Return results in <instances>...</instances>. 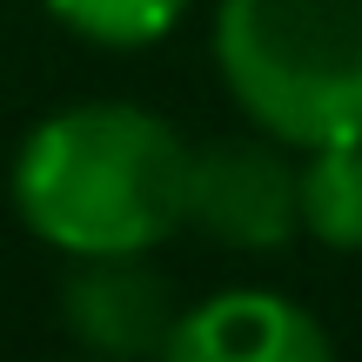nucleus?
Instances as JSON below:
<instances>
[{
  "mask_svg": "<svg viewBox=\"0 0 362 362\" xmlns=\"http://www.w3.org/2000/svg\"><path fill=\"white\" fill-rule=\"evenodd\" d=\"M296 194L302 235H315L336 255H362V134L296 148Z\"/></svg>",
  "mask_w": 362,
  "mask_h": 362,
  "instance_id": "6",
  "label": "nucleus"
},
{
  "mask_svg": "<svg viewBox=\"0 0 362 362\" xmlns=\"http://www.w3.org/2000/svg\"><path fill=\"white\" fill-rule=\"evenodd\" d=\"M194 148L134 101H81L34 121L13 155V215L61 255H155L188 228Z\"/></svg>",
  "mask_w": 362,
  "mask_h": 362,
  "instance_id": "1",
  "label": "nucleus"
},
{
  "mask_svg": "<svg viewBox=\"0 0 362 362\" xmlns=\"http://www.w3.org/2000/svg\"><path fill=\"white\" fill-rule=\"evenodd\" d=\"M215 67L288 148L362 134V0H215Z\"/></svg>",
  "mask_w": 362,
  "mask_h": 362,
  "instance_id": "2",
  "label": "nucleus"
},
{
  "mask_svg": "<svg viewBox=\"0 0 362 362\" xmlns=\"http://www.w3.org/2000/svg\"><path fill=\"white\" fill-rule=\"evenodd\" d=\"M67 34L94 40V47H115V54H134V47H155L168 40L181 21H188L194 0H40Z\"/></svg>",
  "mask_w": 362,
  "mask_h": 362,
  "instance_id": "7",
  "label": "nucleus"
},
{
  "mask_svg": "<svg viewBox=\"0 0 362 362\" xmlns=\"http://www.w3.org/2000/svg\"><path fill=\"white\" fill-rule=\"evenodd\" d=\"M336 342L275 288H215L175 315L168 362H329Z\"/></svg>",
  "mask_w": 362,
  "mask_h": 362,
  "instance_id": "5",
  "label": "nucleus"
},
{
  "mask_svg": "<svg viewBox=\"0 0 362 362\" xmlns=\"http://www.w3.org/2000/svg\"><path fill=\"white\" fill-rule=\"evenodd\" d=\"M175 288L148 269V255H81L61 288V322L88 356L134 362V356H168L175 336Z\"/></svg>",
  "mask_w": 362,
  "mask_h": 362,
  "instance_id": "4",
  "label": "nucleus"
},
{
  "mask_svg": "<svg viewBox=\"0 0 362 362\" xmlns=\"http://www.w3.org/2000/svg\"><path fill=\"white\" fill-rule=\"evenodd\" d=\"M188 228L235 255H282L302 235V194H296V155L275 134H221L194 148L188 175Z\"/></svg>",
  "mask_w": 362,
  "mask_h": 362,
  "instance_id": "3",
  "label": "nucleus"
}]
</instances>
